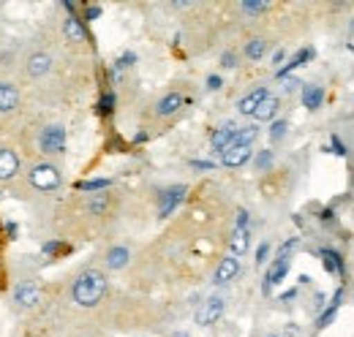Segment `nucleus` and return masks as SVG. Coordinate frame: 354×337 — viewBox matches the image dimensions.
Masks as SVG:
<instances>
[{"label": "nucleus", "instance_id": "1", "mask_svg": "<svg viewBox=\"0 0 354 337\" xmlns=\"http://www.w3.org/2000/svg\"><path fill=\"white\" fill-rule=\"evenodd\" d=\"M106 294V275L101 269H85L71 283V299L80 307H95Z\"/></svg>", "mask_w": 354, "mask_h": 337}, {"label": "nucleus", "instance_id": "2", "mask_svg": "<svg viewBox=\"0 0 354 337\" xmlns=\"http://www.w3.org/2000/svg\"><path fill=\"white\" fill-rule=\"evenodd\" d=\"M60 182H63L60 168L49 164V161H39V164L28 168V185L39 193H55L60 188Z\"/></svg>", "mask_w": 354, "mask_h": 337}, {"label": "nucleus", "instance_id": "3", "mask_svg": "<svg viewBox=\"0 0 354 337\" xmlns=\"http://www.w3.org/2000/svg\"><path fill=\"white\" fill-rule=\"evenodd\" d=\"M41 302V283L39 278H22L11 289V305L17 310H33Z\"/></svg>", "mask_w": 354, "mask_h": 337}, {"label": "nucleus", "instance_id": "4", "mask_svg": "<svg viewBox=\"0 0 354 337\" xmlns=\"http://www.w3.org/2000/svg\"><path fill=\"white\" fill-rule=\"evenodd\" d=\"M66 150V128L52 123L39 131V153L44 155H63Z\"/></svg>", "mask_w": 354, "mask_h": 337}, {"label": "nucleus", "instance_id": "5", "mask_svg": "<svg viewBox=\"0 0 354 337\" xmlns=\"http://www.w3.org/2000/svg\"><path fill=\"white\" fill-rule=\"evenodd\" d=\"M52 55L44 52V49H33V52H28V57H25V63H22V68H25V77L28 79H41L46 77L49 71H52Z\"/></svg>", "mask_w": 354, "mask_h": 337}, {"label": "nucleus", "instance_id": "6", "mask_svg": "<svg viewBox=\"0 0 354 337\" xmlns=\"http://www.w3.org/2000/svg\"><path fill=\"white\" fill-rule=\"evenodd\" d=\"M223 307H226L223 296H207V299L196 307V324H199V327H213L223 316Z\"/></svg>", "mask_w": 354, "mask_h": 337}, {"label": "nucleus", "instance_id": "7", "mask_svg": "<svg viewBox=\"0 0 354 337\" xmlns=\"http://www.w3.org/2000/svg\"><path fill=\"white\" fill-rule=\"evenodd\" d=\"M22 171V161L17 155V150L11 147H0V182H11L17 180Z\"/></svg>", "mask_w": 354, "mask_h": 337}, {"label": "nucleus", "instance_id": "8", "mask_svg": "<svg viewBox=\"0 0 354 337\" xmlns=\"http://www.w3.org/2000/svg\"><path fill=\"white\" fill-rule=\"evenodd\" d=\"M22 101V93H19V84H14L11 79H0V115H8L19 106Z\"/></svg>", "mask_w": 354, "mask_h": 337}, {"label": "nucleus", "instance_id": "9", "mask_svg": "<svg viewBox=\"0 0 354 337\" xmlns=\"http://www.w3.org/2000/svg\"><path fill=\"white\" fill-rule=\"evenodd\" d=\"M185 199V185H172L161 193V202H158V215L161 218H169L177 210V204Z\"/></svg>", "mask_w": 354, "mask_h": 337}, {"label": "nucleus", "instance_id": "10", "mask_svg": "<svg viewBox=\"0 0 354 337\" xmlns=\"http://www.w3.org/2000/svg\"><path fill=\"white\" fill-rule=\"evenodd\" d=\"M286 272H289V256H278V258L270 264V269H267V275H265V294H270L272 286L286 278Z\"/></svg>", "mask_w": 354, "mask_h": 337}, {"label": "nucleus", "instance_id": "11", "mask_svg": "<svg viewBox=\"0 0 354 337\" xmlns=\"http://www.w3.org/2000/svg\"><path fill=\"white\" fill-rule=\"evenodd\" d=\"M237 272H240V258L237 256H226L221 258V264L216 267V286H226L229 280H234L237 278Z\"/></svg>", "mask_w": 354, "mask_h": 337}, {"label": "nucleus", "instance_id": "12", "mask_svg": "<svg viewBox=\"0 0 354 337\" xmlns=\"http://www.w3.org/2000/svg\"><path fill=\"white\" fill-rule=\"evenodd\" d=\"M248 158H251V147H245V144H229L221 153L223 166L229 168H240Z\"/></svg>", "mask_w": 354, "mask_h": 337}, {"label": "nucleus", "instance_id": "13", "mask_svg": "<svg viewBox=\"0 0 354 337\" xmlns=\"http://www.w3.org/2000/svg\"><path fill=\"white\" fill-rule=\"evenodd\" d=\"M63 36H66V41H71V44L88 41V30H85V25H82V19H80L77 14L66 17V22H63Z\"/></svg>", "mask_w": 354, "mask_h": 337}, {"label": "nucleus", "instance_id": "14", "mask_svg": "<svg viewBox=\"0 0 354 337\" xmlns=\"http://www.w3.org/2000/svg\"><path fill=\"white\" fill-rule=\"evenodd\" d=\"M267 95H270V93H267V87H257V90H251L245 98H240L237 112H240V115H245V117H251V115L257 112V106L265 101Z\"/></svg>", "mask_w": 354, "mask_h": 337}, {"label": "nucleus", "instance_id": "15", "mask_svg": "<svg viewBox=\"0 0 354 337\" xmlns=\"http://www.w3.org/2000/svg\"><path fill=\"white\" fill-rule=\"evenodd\" d=\"M183 104H185V98H183L180 93H169V95H164V98L156 104V115H158V117H172L175 112H180Z\"/></svg>", "mask_w": 354, "mask_h": 337}, {"label": "nucleus", "instance_id": "16", "mask_svg": "<svg viewBox=\"0 0 354 337\" xmlns=\"http://www.w3.org/2000/svg\"><path fill=\"white\" fill-rule=\"evenodd\" d=\"M234 133H237V126L234 123H226V126H221L216 133H213V139H210V144H213V150H218V153H223L232 142H234Z\"/></svg>", "mask_w": 354, "mask_h": 337}, {"label": "nucleus", "instance_id": "17", "mask_svg": "<svg viewBox=\"0 0 354 337\" xmlns=\"http://www.w3.org/2000/svg\"><path fill=\"white\" fill-rule=\"evenodd\" d=\"M278 109H281V101L275 98V95H267L265 101L257 106V112L251 115L254 120H259V123H267V120H272L275 115H278Z\"/></svg>", "mask_w": 354, "mask_h": 337}, {"label": "nucleus", "instance_id": "18", "mask_svg": "<svg viewBox=\"0 0 354 337\" xmlns=\"http://www.w3.org/2000/svg\"><path fill=\"white\" fill-rule=\"evenodd\" d=\"M229 248H232V256H245L248 253V229H240V226H234V231H232V240H229Z\"/></svg>", "mask_w": 354, "mask_h": 337}, {"label": "nucleus", "instance_id": "19", "mask_svg": "<svg viewBox=\"0 0 354 337\" xmlns=\"http://www.w3.org/2000/svg\"><path fill=\"white\" fill-rule=\"evenodd\" d=\"M324 104V90L322 87H316V84H308V87H303V106L306 109H319Z\"/></svg>", "mask_w": 354, "mask_h": 337}, {"label": "nucleus", "instance_id": "20", "mask_svg": "<svg viewBox=\"0 0 354 337\" xmlns=\"http://www.w3.org/2000/svg\"><path fill=\"white\" fill-rule=\"evenodd\" d=\"M129 258H131L129 248H123V245H115L112 251L106 253V267H109V269H123V267L129 264Z\"/></svg>", "mask_w": 354, "mask_h": 337}, {"label": "nucleus", "instance_id": "21", "mask_svg": "<svg viewBox=\"0 0 354 337\" xmlns=\"http://www.w3.org/2000/svg\"><path fill=\"white\" fill-rule=\"evenodd\" d=\"M322 261H324V269H330V272H338V275H344V258L338 256L335 251H330V248H324L322 251Z\"/></svg>", "mask_w": 354, "mask_h": 337}, {"label": "nucleus", "instance_id": "22", "mask_svg": "<svg viewBox=\"0 0 354 337\" xmlns=\"http://www.w3.org/2000/svg\"><path fill=\"white\" fill-rule=\"evenodd\" d=\"M257 136H259V128L257 126L237 128V133H234V142H232V144H245V147H251V144L257 142Z\"/></svg>", "mask_w": 354, "mask_h": 337}, {"label": "nucleus", "instance_id": "23", "mask_svg": "<svg viewBox=\"0 0 354 337\" xmlns=\"http://www.w3.org/2000/svg\"><path fill=\"white\" fill-rule=\"evenodd\" d=\"M265 52H267L265 39H251V41L245 44V57H248V60H262Z\"/></svg>", "mask_w": 354, "mask_h": 337}, {"label": "nucleus", "instance_id": "24", "mask_svg": "<svg viewBox=\"0 0 354 337\" xmlns=\"http://www.w3.org/2000/svg\"><path fill=\"white\" fill-rule=\"evenodd\" d=\"M341 296H344V291H335V296H333V302H330V307L319 316V321H316V327H327L333 318H335V313H338V305H341Z\"/></svg>", "mask_w": 354, "mask_h": 337}, {"label": "nucleus", "instance_id": "25", "mask_svg": "<svg viewBox=\"0 0 354 337\" xmlns=\"http://www.w3.org/2000/svg\"><path fill=\"white\" fill-rule=\"evenodd\" d=\"M310 55H313L310 49H303V52H297V55H295V57H292L286 66H281V68H278V77H286L289 71H295L297 66H303V63H306V60L310 57Z\"/></svg>", "mask_w": 354, "mask_h": 337}, {"label": "nucleus", "instance_id": "26", "mask_svg": "<svg viewBox=\"0 0 354 337\" xmlns=\"http://www.w3.org/2000/svg\"><path fill=\"white\" fill-rule=\"evenodd\" d=\"M240 8L248 17H259V14H265L267 8H270V3H265V0H245V3H240Z\"/></svg>", "mask_w": 354, "mask_h": 337}, {"label": "nucleus", "instance_id": "27", "mask_svg": "<svg viewBox=\"0 0 354 337\" xmlns=\"http://www.w3.org/2000/svg\"><path fill=\"white\" fill-rule=\"evenodd\" d=\"M112 182L109 180H88V182H80L77 188L82 191V193H95V191H106Z\"/></svg>", "mask_w": 354, "mask_h": 337}, {"label": "nucleus", "instance_id": "28", "mask_svg": "<svg viewBox=\"0 0 354 337\" xmlns=\"http://www.w3.org/2000/svg\"><path fill=\"white\" fill-rule=\"evenodd\" d=\"M112 109H115V95L112 93H104L101 101H98V112L101 115H112Z\"/></svg>", "mask_w": 354, "mask_h": 337}, {"label": "nucleus", "instance_id": "29", "mask_svg": "<svg viewBox=\"0 0 354 337\" xmlns=\"http://www.w3.org/2000/svg\"><path fill=\"white\" fill-rule=\"evenodd\" d=\"M88 210L93 212V215H101V212L106 210V193H98L95 199H90V202H88Z\"/></svg>", "mask_w": 354, "mask_h": 337}, {"label": "nucleus", "instance_id": "30", "mask_svg": "<svg viewBox=\"0 0 354 337\" xmlns=\"http://www.w3.org/2000/svg\"><path fill=\"white\" fill-rule=\"evenodd\" d=\"M286 120H275V123H272V128H270V139H272V142H281V139H283V136H286Z\"/></svg>", "mask_w": 354, "mask_h": 337}, {"label": "nucleus", "instance_id": "31", "mask_svg": "<svg viewBox=\"0 0 354 337\" xmlns=\"http://www.w3.org/2000/svg\"><path fill=\"white\" fill-rule=\"evenodd\" d=\"M270 166H272V153H270V150H262V153L257 155V168H259V171H267Z\"/></svg>", "mask_w": 354, "mask_h": 337}, {"label": "nucleus", "instance_id": "32", "mask_svg": "<svg viewBox=\"0 0 354 337\" xmlns=\"http://www.w3.org/2000/svg\"><path fill=\"white\" fill-rule=\"evenodd\" d=\"M221 66L223 68H234V66H237V55H234V52H223Z\"/></svg>", "mask_w": 354, "mask_h": 337}, {"label": "nucleus", "instance_id": "33", "mask_svg": "<svg viewBox=\"0 0 354 337\" xmlns=\"http://www.w3.org/2000/svg\"><path fill=\"white\" fill-rule=\"evenodd\" d=\"M267 253H270V245H267V242H262V245H259V251H257V264H265Z\"/></svg>", "mask_w": 354, "mask_h": 337}, {"label": "nucleus", "instance_id": "34", "mask_svg": "<svg viewBox=\"0 0 354 337\" xmlns=\"http://www.w3.org/2000/svg\"><path fill=\"white\" fill-rule=\"evenodd\" d=\"M101 17V6H88L85 8V19H98Z\"/></svg>", "mask_w": 354, "mask_h": 337}, {"label": "nucleus", "instance_id": "35", "mask_svg": "<svg viewBox=\"0 0 354 337\" xmlns=\"http://www.w3.org/2000/svg\"><path fill=\"white\" fill-rule=\"evenodd\" d=\"M133 60H136V55H133V52H129V55H123V57L118 60V68H126V66H131Z\"/></svg>", "mask_w": 354, "mask_h": 337}, {"label": "nucleus", "instance_id": "36", "mask_svg": "<svg viewBox=\"0 0 354 337\" xmlns=\"http://www.w3.org/2000/svg\"><path fill=\"white\" fill-rule=\"evenodd\" d=\"M191 166L199 168V171H210V168H216V164H210V161H191Z\"/></svg>", "mask_w": 354, "mask_h": 337}, {"label": "nucleus", "instance_id": "37", "mask_svg": "<svg viewBox=\"0 0 354 337\" xmlns=\"http://www.w3.org/2000/svg\"><path fill=\"white\" fill-rule=\"evenodd\" d=\"M221 84V77H207V90H218Z\"/></svg>", "mask_w": 354, "mask_h": 337}, {"label": "nucleus", "instance_id": "38", "mask_svg": "<svg viewBox=\"0 0 354 337\" xmlns=\"http://www.w3.org/2000/svg\"><path fill=\"white\" fill-rule=\"evenodd\" d=\"M333 147H335V153H338V155H346V150H344V144H341V139H338V136L333 139Z\"/></svg>", "mask_w": 354, "mask_h": 337}, {"label": "nucleus", "instance_id": "39", "mask_svg": "<svg viewBox=\"0 0 354 337\" xmlns=\"http://www.w3.org/2000/svg\"><path fill=\"white\" fill-rule=\"evenodd\" d=\"M267 337H278V335H267Z\"/></svg>", "mask_w": 354, "mask_h": 337}]
</instances>
